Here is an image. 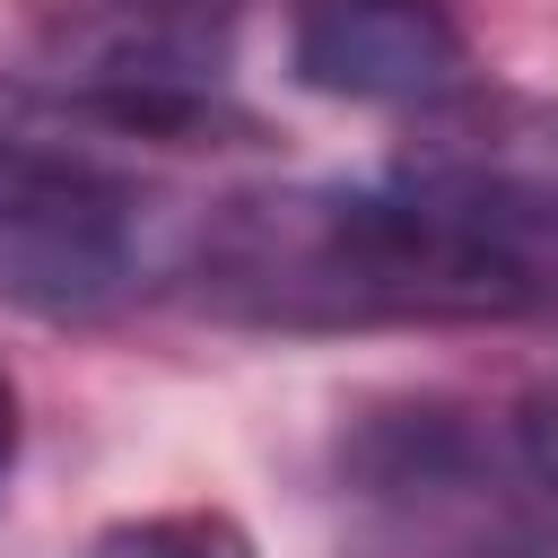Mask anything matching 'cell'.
Listing matches in <instances>:
<instances>
[{
	"label": "cell",
	"mask_w": 558,
	"mask_h": 558,
	"mask_svg": "<svg viewBox=\"0 0 558 558\" xmlns=\"http://www.w3.org/2000/svg\"><path fill=\"white\" fill-rule=\"evenodd\" d=\"M17 445H26V418H17V384L0 375V497H9V471H17Z\"/></svg>",
	"instance_id": "cell-6"
},
{
	"label": "cell",
	"mask_w": 558,
	"mask_h": 558,
	"mask_svg": "<svg viewBox=\"0 0 558 558\" xmlns=\"http://www.w3.org/2000/svg\"><path fill=\"white\" fill-rule=\"evenodd\" d=\"M331 480L410 558H558V445L532 401L366 392L331 436Z\"/></svg>",
	"instance_id": "cell-2"
},
{
	"label": "cell",
	"mask_w": 558,
	"mask_h": 558,
	"mask_svg": "<svg viewBox=\"0 0 558 558\" xmlns=\"http://www.w3.org/2000/svg\"><path fill=\"white\" fill-rule=\"evenodd\" d=\"M288 70L340 105H445L471 87V44L436 0H305Z\"/></svg>",
	"instance_id": "cell-4"
},
{
	"label": "cell",
	"mask_w": 558,
	"mask_h": 558,
	"mask_svg": "<svg viewBox=\"0 0 558 558\" xmlns=\"http://www.w3.org/2000/svg\"><path fill=\"white\" fill-rule=\"evenodd\" d=\"M148 270L140 192L44 131H0V305L44 323L113 314Z\"/></svg>",
	"instance_id": "cell-3"
},
{
	"label": "cell",
	"mask_w": 558,
	"mask_h": 558,
	"mask_svg": "<svg viewBox=\"0 0 558 558\" xmlns=\"http://www.w3.org/2000/svg\"><path fill=\"white\" fill-rule=\"evenodd\" d=\"M78 558H262V549H253V532L235 514L174 506V514H122V523L87 532Z\"/></svg>",
	"instance_id": "cell-5"
},
{
	"label": "cell",
	"mask_w": 558,
	"mask_h": 558,
	"mask_svg": "<svg viewBox=\"0 0 558 558\" xmlns=\"http://www.w3.org/2000/svg\"><path fill=\"white\" fill-rule=\"evenodd\" d=\"M192 305L244 331L558 323V131L436 122L384 183H270L183 244Z\"/></svg>",
	"instance_id": "cell-1"
}]
</instances>
